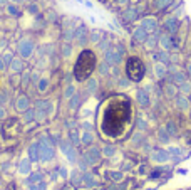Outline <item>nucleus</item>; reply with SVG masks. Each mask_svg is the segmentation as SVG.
<instances>
[{"mask_svg":"<svg viewBox=\"0 0 191 190\" xmlns=\"http://www.w3.org/2000/svg\"><path fill=\"white\" fill-rule=\"evenodd\" d=\"M144 72H146V67H144V63L139 59V57H129L126 63V74L131 81H141L144 77Z\"/></svg>","mask_w":191,"mask_h":190,"instance_id":"obj_3","label":"nucleus"},{"mask_svg":"<svg viewBox=\"0 0 191 190\" xmlns=\"http://www.w3.org/2000/svg\"><path fill=\"white\" fill-rule=\"evenodd\" d=\"M132 121V104L129 98L114 96L104 103L101 116V130L109 138H118L124 135Z\"/></svg>","mask_w":191,"mask_h":190,"instance_id":"obj_1","label":"nucleus"},{"mask_svg":"<svg viewBox=\"0 0 191 190\" xmlns=\"http://www.w3.org/2000/svg\"><path fill=\"white\" fill-rule=\"evenodd\" d=\"M96 69V54L89 49L82 51L79 54L76 66H74V76L77 81H86L87 77L92 74V71Z\"/></svg>","mask_w":191,"mask_h":190,"instance_id":"obj_2","label":"nucleus"}]
</instances>
